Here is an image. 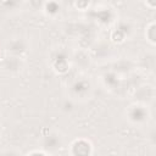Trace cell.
Returning <instances> with one entry per match:
<instances>
[{"mask_svg": "<svg viewBox=\"0 0 156 156\" xmlns=\"http://www.w3.org/2000/svg\"><path fill=\"white\" fill-rule=\"evenodd\" d=\"M93 94V84L87 77H78L68 85V95L73 101H85Z\"/></svg>", "mask_w": 156, "mask_h": 156, "instance_id": "obj_1", "label": "cell"}, {"mask_svg": "<svg viewBox=\"0 0 156 156\" xmlns=\"http://www.w3.org/2000/svg\"><path fill=\"white\" fill-rule=\"evenodd\" d=\"M126 118L133 126H144L149 122L151 112L147 105L143 102H133L126 108Z\"/></svg>", "mask_w": 156, "mask_h": 156, "instance_id": "obj_2", "label": "cell"}, {"mask_svg": "<svg viewBox=\"0 0 156 156\" xmlns=\"http://www.w3.org/2000/svg\"><path fill=\"white\" fill-rule=\"evenodd\" d=\"M39 143H40V150L46 152L48 155H51L62 149L65 144V136L61 132L56 129H51L41 135Z\"/></svg>", "mask_w": 156, "mask_h": 156, "instance_id": "obj_3", "label": "cell"}, {"mask_svg": "<svg viewBox=\"0 0 156 156\" xmlns=\"http://www.w3.org/2000/svg\"><path fill=\"white\" fill-rule=\"evenodd\" d=\"M49 58H50V65L52 69L56 71L57 73H65L69 69L71 58H69V54L66 50V48L60 46L57 49H54Z\"/></svg>", "mask_w": 156, "mask_h": 156, "instance_id": "obj_4", "label": "cell"}, {"mask_svg": "<svg viewBox=\"0 0 156 156\" xmlns=\"http://www.w3.org/2000/svg\"><path fill=\"white\" fill-rule=\"evenodd\" d=\"M28 49H29V41L27 40V38L21 35L12 37L6 43V50L11 56L22 57L28 51Z\"/></svg>", "mask_w": 156, "mask_h": 156, "instance_id": "obj_5", "label": "cell"}, {"mask_svg": "<svg viewBox=\"0 0 156 156\" xmlns=\"http://www.w3.org/2000/svg\"><path fill=\"white\" fill-rule=\"evenodd\" d=\"M134 32V24L129 20H122L116 22V27L112 30V39L115 41H124L127 40Z\"/></svg>", "mask_w": 156, "mask_h": 156, "instance_id": "obj_6", "label": "cell"}, {"mask_svg": "<svg viewBox=\"0 0 156 156\" xmlns=\"http://www.w3.org/2000/svg\"><path fill=\"white\" fill-rule=\"evenodd\" d=\"M69 152L72 156H91L93 145L88 139H76L69 145Z\"/></svg>", "mask_w": 156, "mask_h": 156, "instance_id": "obj_7", "label": "cell"}, {"mask_svg": "<svg viewBox=\"0 0 156 156\" xmlns=\"http://www.w3.org/2000/svg\"><path fill=\"white\" fill-rule=\"evenodd\" d=\"M101 83L102 85L110 90V91H113V90H117L121 85V78L117 74L116 71L113 69H110V71H105L102 74H101Z\"/></svg>", "mask_w": 156, "mask_h": 156, "instance_id": "obj_8", "label": "cell"}, {"mask_svg": "<svg viewBox=\"0 0 156 156\" xmlns=\"http://www.w3.org/2000/svg\"><path fill=\"white\" fill-rule=\"evenodd\" d=\"M61 10H62V5H61V2H57V1H46L43 4V7H41L43 13L50 18L57 17L60 15Z\"/></svg>", "mask_w": 156, "mask_h": 156, "instance_id": "obj_9", "label": "cell"}, {"mask_svg": "<svg viewBox=\"0 0 156 156\" xmlns=\"http://www.w3.org/2000/svg\"><path fill=\"white\" fill-rule=\"evenodd\" d=\"M22 57H16V56H9L6 60L2 62L4 69H7L10 72H18L22 67Z\"/></svg>", "mask_w": 156, "mask_h": 156, "instance_id": "obj_10", "label": "cell"}, {"mask_svg": "<svg viewBox=\"0 0 156 156\" xmlns=\"http://www.w3.org/2000/svg\"><path fill=\"white\" fill-rule=\"evenodd\" d=\"M113 9L112 7H104V9H99L96 12H95V20L101 23V24H110L112 22H115V20H111L108 17H106V13H110Z\"/></svg>", "mask_w": 156, "mask_h": 156, "instance_id": "obj_11", "label": "cell"}, {"mask_svg": "<svg viewBox=\"0 0 156 156\" xmlns=\"http://www.w3.org/2000/svg\"><path fill=\"white\" fill-rule=\"evenodd\" d=\"M145 38L147 39V41L151 44V45H154L155 44V22L152 21V22H150L149 23V26L146 27V30H145Z\"/></svg>", "mask_w": 156, "mask_h": 156, "instance_id": "obj_12", "label": "cell"}, {"mask_svg": "<svg viewBox=\"0 0 156 156\" xmlns=\"http://www.w3.org/2000/svg\"><path fill=\"white\" fill-rule=\"evenodd\" d=\"M0 156H22L21 151L16 147H7L0 152Z\"/></svg>", "mask_w": 156, "mask_h": 156, "instance_id": "obj_13", "label": "cell"}, {"mask_svg": "<svg viewBox=\"0 0 156 156\" xmlns=\"http://www.w3.org/2000/svg\"><path fill=\"white\" fill-rule=\"evenodd\" d=\"M27 156H50V155H48L46 152H44L41 150H34V151H30Z\"/></svg>", "mask_w": 156, "mask_h": 156, "instance_id": "obj_14", "label": "cell"}, {"mask_svg": "<svg viewBox=\"0 0 156 156\" xmlns=\"http://www.w3.org/2000/svg\"><path fill=\"white\" fill-rule=\"evenodd\" d=\"M1 133H2V132H1V127H0V138H1Z\"/></svg>", "mask_w": 156, "mask_h": 156, "instance_id": "obj_15", "label": "cell"}]
</instances>
